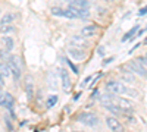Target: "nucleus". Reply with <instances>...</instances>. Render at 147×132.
I'll return each mask as SVG.
<instances>
[{
  "label": "nucleus",
  "instance_id": "obj_1",
  "mask_svg": "<svg viewBox=\"0 0 147 132\" xmlns=\"http://www.w3.org/2000/svg\"><path fill=\"white\" fill-rule=\"evenodd\" d=\"M6 63H7L9 70H10V76H13V79L18 81L22 75V60H21V57L16 56V54H12V56H9V60Z\"/></svg>",
  "mask_w": 147,
  "mask_h": 132
},
{
  "label": "nucleus",
  "instance_id": "obj_2",
  "mask_svg": "<svg viewBox=\"0 0 147 132\" xmlns=\"http://www.w3.org/2000/svg\"><path fill=\"white\" fill-rule=\"evenodd\" d=\"M106 90L112 94H118V95H122V94H129V90L124 85L122 82L119 81H109L106 84Z\"/></svg>",
  "mask_w": 147,
  "mask_h": 132
},
{
  "label": "nucleus",
  "instance_id": "obj_3",
  "mask_svg": "<svg viewBox=\"0 0 147 132\" xmlns=\"http://www.w3.org/2000/svg\"><path fill=\"white\" fill-rule=\"evenodd\" d=\"M78 121L82 125H87V126H97L99 125V117H97L94 113H81L78 116Z\"/></svg>",
  "mask_w": 147,
  "mask_h": 132
},
{
  "label": "nucleus",
  "instance_id": "obj_4",
  "mask_svg": "<svg viewBox=\"0 0 147 132\" xmlns=\"http://www.w3.org/2000/svg\"><path fill=\"white\" fill-rule=\"evenodd\" d=\"M106 125L109 126V129L112 131V132H124V125H122L118 119L115 117H107L106 119Z\"/></svg>",
  "mask_w": 147,
  "mask_h": 132
},
{
  "label": "nucleus",
  "instance_id": "obj_5",
  "mask_svg": "<svg viewBox=\"0 0 147 132\" xmlns=\"http://www.w3.org/2000/svg\"><path fill=\"white\" fill-rule=\"evenodd\" d=\"M13 97L9 94V92H0V106L6 107V109L12 110L13 109Z\"/></svg>",
  "mask_w": 147,
  "mask_h": 132
},
{
  "label": "nucleus",
  "instance_id": "obj_6",
  "mask_svg": "<svg viewBox=\"0 0 147 132\" xmlns=\"http://www.w3.org/2000/svg\"><path fill=\"white\" fill-rule=\"evenodd\" d=\"M60 81H62L63 91L65 92H69L71 91V87H72V82H71V76H69L66 69H60Z\"/></svg>",
  "mask_w": 147,
  "mask_h": 132
},
{
  "label": "nucleus",
  "instance_id": "obj_7",
  "mask_svg": "<svg viewBox=\"0 0 147 132\" xmlns=\"http://www.w3.org/2000/svg\"><path fill=\"white\" fill-rule=\"evenodd\" d=\"M68 54L72 59H75V60H84V59H85V53L81 49H77V47H69Z\"/></svg>",
  "mask_w": 147,
  "mask_h": 132
},
{
  "label": "nucleus",
  "instance_id": "obj_8",
  "mask_svg": "<svg viewBox=\"0 0 147 132\" xmlns=\"http://www.w3.org/2000/svg\"><path fill=\"white\" fill-rule=\"evenodd\" d=\"M115 104L119 107L122 112L132 109V103H131V100H128V98H116V100H115Z\"/></svg>",
  "mask_w": 147,
  "mask_h": 132
},
{
  "label": "nucleus",
  "instance_id": "obj_9",
  "mask_svg": "<svg viewBox=\"0 0 147 132\" xmlns=\"http://www.w3.org/2000/svg\"><path fill=\"white\" fill-rule=\"evenodd\" d=\"M88 2L87 0H71L69 3V7L72 9H77V10H81V9H88Z\"/></svg>",
  "mask_w": 147,
  "mask_h": 132
},
{
  "label": "nucleus",
  "instance_id": "obj_10",
  "mask_svg": "<svg viewBox=\"0 0 147 132\" xmlns=\"http://www.w3.org/2000/svg\"><path fill=\"white\" fill-rule=\"evenodd\" d=\"M63 18H66V19H78V18H80L78 10L68 6L66 9H63Z\"/></svg>",
  "mask_w": 147,
  "mask_h": 132
},
{
  "label": "nucleus",
  "instance_id": "obj_11",
  "mask_svg": "<svg viewBox=\"0 0 147 132\" xmlns=\"http://www.w3.org/2000/svg\"><path fill=\"white\" fill-rule=\"evenodd\" d=\"M97 31V27L96 25H87L81 29V37H93Z\"/></svg>",
  "mask_w": 147,
  "mask_h": 132
},
{
  "label": "nucleus",
  "instance_id": "obj_12",
  "mask_svg": "<svg viewBox=\"0 0 147 132\" xmlns=\"http://www.w3.org/2000/svg\"><path fill=\"white\" fill-rule=\"evenodd\" d=\"M3 43V47H5V50L6 52H12L13 50V47H15V41L12 40L10 37H2V40H0Z\"/></svg>",
  "mask_w": 147,
  "mask_h": 132
},
{
  "label": "nucleus",
  "instance_id": "obj_13",
  "mask_svg": "<svg viewBox=\"0 0 147 132\" xmlns=\"http://www.w3.org/2000/svg\"><path fill=\"white\" fill-rule=\"evenodd\" d=\"M15 18H16V15L9 12V13L2 16V19H0V25H12V22L15 21Z\"/></svg>",
  "mask_w": 147,
  "mask_h": 132
},
{
  "label": "nucleus",
  "instance_id": "obj_14",
  "mask_svg": "<svg viewBox=\"0 0 147 132\" xmlns=\"http://www.w3.org/2000/svg\"><path fill=\"white\" fill-rule=\"evenodd\" d=\"M129 69H131V70H134V72H137V74H138V75H141L143 78H146V68L140 66L138 63L132 62V63L129 65Z\"/></svg>",
  "mask_w": 147,
  "mask_h": 132
},
{
  "label": "nucleus",
  "instance_id": "obj_15",
  "mask_svg": "<svg viewBox=\"0 0 147 132\" xmlns=\"http://www.w3.org/2000/svg\"><path fill=\"white\" fill-rule=\"evenodd\" d=\"M74 47H77V49H80V47H82L85 43H87V41H85L84 40V37H75V35H74V37H71V41H69Z\"/></svg>",
  "mask_w": 147,
  "mask_h": 132
},
{
  "label": "nucleus",
  "instance_id": "obj_16",
  "mask_svg": "<svg viewBox=\"0 0 147 132\" xmlns=\"http://www.w3.org/2000/svg\"><path fill=\"white\" fill-rule=\"evenodd\" d=\"M0 75L3 78H7L10 76V70H9V66L6 62H0Z\"/></svg>",
  "mask_w": 147,
  "mask_h": 132
},
{
  "label": "nucleus",
  "instance_id": "obj_17",
  "mask_svg": "<svg viewBox=\"0 0 147 132\" xmlns=\"http://www.w3.org/2000/svg\"><path fill=\"white\" fill-rule=\"evenodd\" d=\"M136 31H138V27L136 25V27H134L132 29H129L125 35H124V37H122V43H125L127 40H129V38H132L134 37V34H136Z\"/></svg>",
  "mask_w": 147,
  "mask_h": 132
},
{
  "label": "nucleus",
  "instance_id": "obj_18",
  "mask_svg": "<svg viewBox=\"0 0 147 132\" xmlns=\"http://www.w3.org/2000/svg\"><path fill=\"white\" fill-rule=\"evenodd\" d=\"M15 28L13 25H0V32L2 34H9V32H13Z\"/></svg>",
  "mask_w": 147,
  "mask_h": 132
},
{
  "label": "nucleus",
  "instance_id": "obj_19",
  "mask_svg": "<svg viewBox=\"0 0 147 132\" xmlns=\"http://www.w3.org/2000/svg\"><path fill=\"white\" fill-rule=\"evenodd\" d=\"M56 101H57V97H56V95H50V97L47 98L46 107H47V109H50V107H53V106L56 104Z\"/></svg>",
  "mask_w": 147,
  "mask_h": 132
},
{
  "label": "nucleus",
  "instance_id": "obj_20",
  "mask_svg": "<svg viewBox=\"0 0 147 132\" xmlns=\"http://www.w3.org/2000/svg\"><path fill=\"white\" fill-rule=\"evenodd\" d=\"M52 15H55V16H63V9L57 7V6L52 7Z\"/></svg>",
  "mask_w": 147,
  "mask_h": 132
},
{
  "label": "nucleus",
  "instance_id": "obj_21",
  "mask_svg": "<svg viewBox=\"0 0 147 132\" xmlns=\"http://www.w3.org/2000/svg\"><path fill=\"white\" fill-rule=\"evenodd\" d=\"M27 91H28V95H31V91H32V78L31 76L27 78Z\"/></svg>",
  "mask_w": 147,
  "mask_h": 132
},
{
  "label": "nucleus",
  "instance_id": "obj_22",
  "mask_svg": "<svg viewBox=\"0 0 147 132\" xmlns=\"http://www.w3.org/2000/svg\"><path fill=\"white\" fill-rule=\"evenodd\" d=\"M0 57H2L3 62H7L9 60V54H7L6 50H0Z\"/></svg>",
  "mask_w": 147,
  "mask_h": 132
},
{
  "label": "nucleus",
  "instance_id": "obj_23",
  "mask_svg": "<svg viewBox=\"0 0 147 132\" xmlns=\"http://www.w3.org/2000/svg\"><path fill=\"white\" fill-rule=\"evenodd\" d=\"M136 63H138L140 66L146 68V57H144V56H141V57H137V60H136Z\"/></svg>",
  "mask_w": 147,
  "mask_h": 132
},
{
  "label": "nucleus",
  "instance_id": "obj_24",
  "mask_svg": "<svg viewBox=\"0 0 147 132\" xmlns=\"http://www.w3.org/2000/svg\"><path fill=\"white\" fill-rule=\"evenodd\" d=\"M124 79H125V81H129V82H132V81H134V78H132V75H131V74H129V75H124Z\"/></svg>",
  "mask_w": 147,
  "mask_h": 132
},
{
  "label": "nucleus",
  "instance_id": "obj_25",
  "mask_svg": "<svg viewBox=\"0 0 147 132\" xmlns=\"http://www.w3.org/2000/svg\"><path fill=\"white\" fill-rule=\"evenodd\" d=\"M146 12H147V10H146V7H143V9H140V10H138V15H140V16H144V15H146Z\"/></svg>",
  "mask_w": 147,
  "mask_h": 132
},
{
  "label": "nucleus",
  "instance_id": "obj_26",
  "mask_svg": "<svg viewBox=\"0 0 147 132\" xmlns=\"http://www.w3.org/2000/svg\"><path fill=\"white\" fill-rule=\"evenodd\" d=\"M68 63H69V66H71V69H72V70H74V72H75V74H78V69H77V68H75V66H74V65H72V63H71V62H68Z\"/></svg>",
  "mask_w": 147,
  "mask_h": 132
},
{
  "label": "nucleus",
  "instance_id": "obj_27",
  "mask_svg": "<svg viewBox=\"0 0 147 132\" xmlns=\"http://www.w3.org/2000/svg\"><path fill=\"white\" fill-rule=\"evenodd\" d=\"M99 54L100 56H105V47H99Z\"/></svg>",
  "mask_w": 147,
  "mask_h": 132
},
{
  "label": "nucleus",
  "instance_id": "obj_28",
  "mask_svg": "<svg viewBox=\"0 0 147 132\" xmlns=\"http://www.w3.org/2000/svg\"><path fill=\"white\" fill-rule=\"evenodd\" d=\"M3 84H5V81H3V76H2V75H0V85H2V87H3Z\"/></svg>",
  "mask_w": 147,
  "mask_h": 132
},
{
  "label": "nucleus",
  "instance_id": "obj_29",
  "mask_svg": "<svg viewBox=\"0 0 147 132\" xmlns=\"http://www.w3.org/2000/svg\"><path fill=\"white\" fill-rule=\"evenodd\" d=\"M0 92H2V85H0Z\"/></svg>",
  "mask_w": 147,
  "mask_h": 132
},
{
  "label": "nucleus",
  "instance_id": "obj_30",
  "mask_svg": "<svg viewBox=\"0 0 147 132\" xmlns=\"http://www.w3.org/2000/svg\"><path fill=\"white\" fill-rule=\"evenodd\" d=\"M110 2H116V0H110Z\"/></svg>",
  "mask_w": 147,
  "mask_h": 132
},
{
  "label": "nucleus",
  "instance_id": "obj_31",
  "mask_svg": "<svg viewBox=\"0 0 147 132\" xmlns=\"http://www.w3.org/2000/svg\"><path fill=\"white\" fill-rule=\"evenodd\" d=\"M75 132H78V131H75Z\"/></svg>",
  "mask_w": 147,
  "mask_h": 132
}]
</instances>
